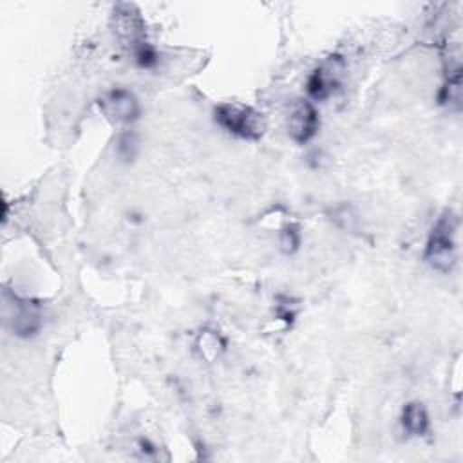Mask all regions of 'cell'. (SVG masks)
<instances>
[{
  "mask_svg": "<svg viewBox=\"0 0 463 463\" xmlns=\"http://www.w3.org/2000/svg\"><path fill=\"white\" fill-rule=\"evenodd\" d=\"M400 425L409 436H425L430 429V416L421 402H409L400 414Z\"/></svg>",
  "mask_w": 463,
  "mask_h": 463,
  "instance_id": "cell-8",
  "label": "cell"
},
{
  "mask_svg": "<svg viewBox=\"0 0 463 463\" xmlns=\"http://www.w3.org/2000/svg\"><path fill=\"white\" fill-rule=\"evenodd\" d=\"M458 226L459 221L452 210H445L434 222L423 251V259L432 269L449 273L454 268L458 259Z\"/></svg>",
  "mask_w": 463,
  "mask_h": 463,
  "instance_id": "cell-1",
  "label": "cell"
},
{
  "mask_svg": "<svg viewBox=\"0 0 463 463\" xmlns=\"http://www.w3.org/2000/svg\"><path fill=\"white\" fill-rule=\"evenodd\" d=\"M213 121L224 132L246 141H259L268 130L266 116L260 110L242 103L224 101L215 105Z\"/></svg>",
  "mask_w": 463,
  "mask_h": 463,
  "instance_id": "cell-2",
  "label": "cell"
},
{
  "mask_svg": "<svg viewBox=\"0 0 463 463\" xmlns=\"http://www.w3.org/2000/svg\"><path fill=\"white\" fill-rule=\"evenodd\" d=\"M101 114L116 125H132L141 116V105L136 94L125 87H114L107 90L99 101Z\"/></svg>",
  "mask_w": 463,
  "mask_h": 463,
  "instance_id": "cell-5",
  "label": "cell"
},
{
  "mask_svg": "<svg viewBox=\"0 0 463 463\" xmlns=\"http://www.w3.org/2000/svg\"><path fill=\"white\" fill-rule=\"evenodd\" d=\"M112 31L118 42L134 54L139 47L150 43L141 13L132 4H118L112 13Z\"/></svg>",
  "mask_w": 463,
  "mask_h": 463,
  "instance_id": "cell-4",
  "label": "cell"
},
{
  "mask_svg": "<svg viewBox=\"0 0 463 463\" xmlns=\"http://www.w3.org/2000/svg\"><path fill=\"white\" fill-rule=\"evenodd\" d=\"M439 103L449 105V109L452 110H459L461 107V67L459 65L450 69L439 90Z\"/></svg>",
  "mask_w": 463,
  "mask_h": 463,
  "instance_id": "cell-10",
  "label": "cell"
},
{
  "mask_svg": "<svg viewBox=\"0 0 463 463\" xmlns=\"http://www.w3.org/2000/svg\"><path fill=\"white\" fill-rule=\"evenodd\" d=\"M344 74H345V61L342 56L335 54L324 60L307 76V81H306L307 99L317 103V101H326L327 98L336 94L342 89Z\"/></svg>",
  "mask_w": 463,
  "mask_h": 463,
  "instance_id": "cell-3",
  "label": "cell"
},
{
  "mask_svg": "<svg viewBox=\"0 0 463 463\" xmlns=\"http://www.w3.org/2000/svg\"><path fill=\"white\" fill-rule=\"evenodd\" d=\"M11 309L13 311L7 320L16 336L33 338L34 335L40 333V329L43 327V313L36 302L14 297Z\"/></svg>",
  "mask_w": 463,
  "mask_h": 463,
  "instance_id": "cell-7",
  "label": "cell"
},
{
  "mask_svg": "<svg viewBox=\"0 0 463 463\" xmlns=\"http://www.w3.org/2000/svg\"><path fill=\"white\" fill-rule=\"evenodd\" d=\"M195 349L206 362H215L226 351V338L215 329H203L195 338Z\"/></svg>",
  "mask_w": 463,
  "mask_h": 463,
  "instance_id": "cell-9",
  "label": "cell"
},
{
  "mask_svg": "<svg viewBox=\"0 0 463 463\" xmlns=\"http://www.w3.org/2000/svg\"><path fill=\"white\" fill-rule=\"evenodd\" d=\"M286 127L291 141H295L297 145L309 143L318 134L320 128V114L317 105L307 98L297 99L291 105Z\"/></svg>",
  "mask_w": 463,
  "mask_h": 463,
  "instance_id": "cell-6",
  "label": "cell"
},
{
  "mask_svg": "<svg viewBox=\"0 0 463 463\" xmlns=\"http://www.w3.org/2000/svg\"><path fill=\"white\" fill-rule=\"evenodd\" d=\"M300 241H302V235H300V228L297 224L282 226L280 235H279V242H280V250L286 255L295 253L298 250V246H300Z\"/></svg>",
  "mask_w": 463,
  "mask_h": 463,
  "instance_id": "cell-11",
  "label": "cell"
},
{
  "mask_svg": "<svg viewBox=\"0 0 463 463\" xmlns=\"http://www.w3.org/2000/svg\"><path fill=\"white\" fill-rule=\"evenodd\" d=\"M137 137L134 132H123L118 141V156L125 161H130L136 157L137 152Z\"/></svg>",
  "mask_w": 463,
  "mask_h": 463,
  "instance_id": "cell-12",
  "label": "cell"
}]
</instances>
